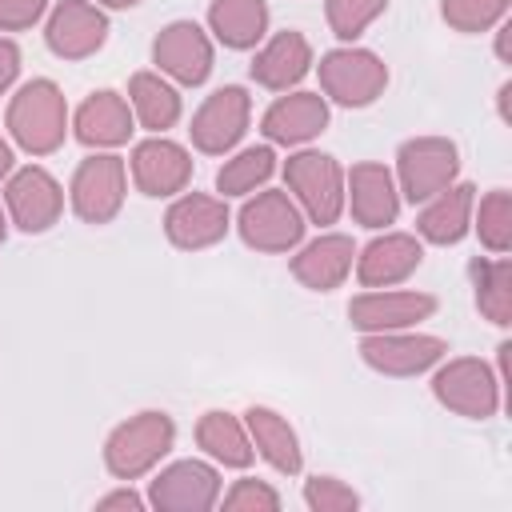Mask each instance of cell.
<instances>
[{
    "instance_id": "cell-19",
    "label": "cell",
    "mask_w": 512,
    "mask_h": 512,
    "mask_svg": "<svg viewBox=\"0 0 512 512\" xmlns=\"http://www.w3.org/2000/svg\"><path fill=\"white\" fill-rule=\"evenodd\" d=\"M420 260H424V248H420L416 236H408V232H384V236H376L360 252L356 276H360L364 288H392V284L408 280L420 268Z\"/></svg>"
},
{
    "instance_id": "cell-17",
    "label": "cell",
    "mask_w": 512,
    "mask_h": 512,
    "mask_svg": "<svg viewBox=\"0 0 512 512\" xmlns=\"http://www.w3.org/2000/svg\"><path fill=\"white\" fill-rule=\"evenodd\" d=\"M344 200L356 216V224L364 228H384L396 220L400 212V192H396V180L384 164L376 160H364L356 164L348 176H344Z\"/></svg>"
},
{
    "instance_id": "cell-26",
    "label": "cell",
    "mask_w": 512,
    "mask_h": 512,
    "mask_svg": "<svg viewBox=\"0 0 512 512\" xmlns=\"http://www.w3.org/2000/svg\"><path fill=\"white\" fill-rule=\"evenodd\" d=\"M208 28L224 48H256L268 32V4L264 0H212Z\"/></svg>"
},
{
    "instance_id": "cell-42",
    "label": "cell",
    "mask_w": 512,
    "mask_h": 512,
    "mask_svg": "<svg viewBox=\"0 0 512 512\" xmlns=\"http://www.w3.org/2000/svg\"><path fill=\"white\" fill-rule=\"evenodd\" d=\"M96 4H104V8H136L140 0H96Z\"/></svg>"
},
{
    "instance_id": "cell-39",
    "label": "cell",
    "mask_w": 512,
    "mask_h": 512,
    "mask_svg": "<svg viewBox=\"0 0 512 512\" xmlns=\"http://www.w3.org/2000/svg\"><path fill=\"white\" fill-rule=\"evenodd\" d=\"M12 172V148H8V140L0 136V176H8Z\"/></svg>"
},
{
    "instance_id": "cell-7",
    "label": "cell",
    "mask_w": 512,
    "mask_h": 512,
    "mask_svg": "<svg viewBox=\"0 0 512 512\" xmlns=\"http://www.w3.org/2000/svg\"><path fill=\"white\" fill-rule=\"evenodd\" d=\"M432 392L436 400L468 420H488L500 408V380L492 376V368L476 356H456L448 360L436 376H432Z\"/></svg>"
},
{
    "instance_id": "cell-14",
    "label": "cell",
    "mask_w": 512,
    "mask_h": 512,
    "mask_svg": "<svg viewBox=\"0 0 512 512\" xmlns=\"http://www.w3.org/2000/svg\"><path fill=\"white\" fill-rule=\"evenodd\" d=\"M4 200H8V212L12 220L24 228V232H48L60 212H64V192L60 184L52 180V172L28 164L20 172H12L8 188H4Z\"/></svg>"
},
{
    "instance_id": "cell-21",
    "label": "cell",
    "mask_w": 512,
    "mask_h": 512,
    "mask_svg": "<svg viewBox=\"0 0 512 512\" xmlns=\"http://www.w3.org/2000/svg\"><path fill=\"white\" fill-rule=\"evenodd\" d=\"M352 256H356V248H352L348 236L324 232V236H316L312 244H304V248L292 256V276H296L304 288H312V292H332V288H340L344 276L352 272Z\"/></svg>"
},
{
    "instance_id": "cell-1",
    "label": "cell",
    "mask_w": 512,
    "mask_h": 512,
    "mask_svg": "<svg viewBox=\"0 0 512 512\" xmlns=\"http://www.w3.org/2000/svg\"><path fill=\"white\" fill-rule=\"evenodd\" d=\"M8 132L32 156L56 152L64 144V132H68L64 92L52 80H28L8 104Z\"/></svg>"
},
{
    "instance_id": "cell-8",
    "label": "cell",
    "mask_w": 512,
    "mask_h": 512,
    "mask_svg": "<svg viewBox=\"0 0 512 512\" xmlns=\"http://www.w3.org/2000/svg\"><path fill=\"white\" fill-rule=\"evenodd\" d=\"M128 192V168L120 156L112 152H96L88 160H80L76 176H72V208L84 224H108Z\"/></svg>"
},
{
    "instance_id": "cell-13",
    "label": "cell",
    "mask_w": 512,
    "mask_h": 512,
    "mask_svg": "<svg viewBox=\"0 0 512 512\" xmlns=\"http://www.w3.org/2000/svg\"><path fill=\"white\" fill-rule=\"evenodd\" d=\"M148 500L160 512H208L220 500V472L204 460H180L152 480Z\"/></svg>"
},
{
    "instance_id": "cell-18",
    "label": "cell",
    "mask_w": 512,
    "mask_h": 512,
    "mask_svg": "<svg viewBox=\"0 0 512 512\" xmlns=\"http://www.w3.org/2000/svg\"><path fill=\"white\" fill-rule=\"evenodd\" d=\"M164 232L176 248H188V252L208 248V244L224 240V232H228V204L216 196H204V192H188L168 208Z\"/></svg>"
},
{
    "instance_id": "cell-37",
    "label": "cell",
    "mask_w": 512,
    "mask_h": 512,
    "mask_svg": "<svg viewBox=\"0 0 512 512\" xmlns=\"http://www.w3.org/2000/svg\"><path fill=\"white\" fill-rule=\"evenodd\" d=\"M16 72H20V48H16L12 40H4V36H0V96L12 88Z\"/></svg>"
},
{
    "instance_id": "cell-2",
    "label": "cell",
    "mask_w": 512,
    "mask_h": 512,
    "mask_svg": "<svg viewBox=\"0 0 512 512\" xmlns=\"http://www.w3.org/2000/svg\"><path fill=\"white\" fill-rule=\"evenodd\" d=\"M172 444H176V424L168 412H136L108 436L104 464L116 480H136L152 472L172 452Z\"/></svg>"
},
{
    "instance_id": "cell-29",
    "label": "cell",
    "mask_w": 512,
    "mask_h": 512,
    "mask_svg": "<svg viewBox=\"0 0 512 512\" xmlns=\"http://www.w3.org/2000/svg\"><path fill=\"white\" fill-rule=\"evenodd\" d=\"M468 272H472V288H476V308L500 328L512 324V264L504 256H496V260L476 256Z\"/></svg>"
},
{
    "instance_id": "cell-35",
    "label": "cell",
    "mask_w": 512,
    "mask_h": 512,
    "mask_svg": "<svg viewBox=\"0 0 512 512\" xmlns=\"http://www.w3.org/2000/svg\"><path fill=\"white\" fill-rule=\"evenodd\" d=\"M228 512H276L280 508V492L268 488L264 480H236V488L224 496Z\"/></svg>"
},
{
    "instance_id": "cell-23",
    "label": "cell",
    "mask_w": 512,
    "mask_h": 512,
    "mask_svg": "<svg viewBox=\"0 0 512 512\" xmlns=\"http://www.w3.org/2000/svg\"><path fill=\"white\" fill-rule=\"evenodd\" d=\"M312 68V44L300 32H276L252 60V80L272 92H288Z\"/></svg>"
},
{
    "instance_id": "cell-16",
    "label": "cell",
    "mask_w": 512,
    "mask_h": 512,
    "mask_svg": "<svg viewBox=\"0 0 512 512\" xmlns=\"http://www.w3.org/2000/svg\"><path fill=\"white\" fill-rule=\"evenodd\" d=\"M436 312V296L428 292H364L348 304V320L360 332H396L428 320Z\"/></svg>"
},
{
    "instance_id": "cell-15",
    "label": "cell",
    "mask_w": 512,
    "mask_h": 512,
    "mask_svg": "<svg viewBox=\"0 0 512 512\" xmlns=\"http://www.w3.org/2000/svg\"><path fill=\"white\" fill-rule=\"evenodd\" d=\"M132 180L144 196H176L192 180V156L164 136L140 140L132 148Z\"/></svg>"
},
{
    "instance_id": "cell-10",
    "label": "cell",
    "mask_w": 512,
    "mask_h": 512,
    "mask_svg": "<svg viewBox=\"0 0 512 512\" xmlns=\"http://www.w3.org/2000/svg\"><path fill=\"white\" fill-rule=\"evenodd\" d=\"M448 352V344L440 336H424V332H368L360 340V356L368 368L384 372V376H416L432 364H440Z\"/></svg>"
},
{
    "instance_id": "cell-11",
    "label": "cell",
    "mask_w": 512,
    "mask_h": 512,
    "mask_svg": "<svg viewBox=\"0 0 512 512\" xmlns=\"http://www.w3.org/2000/svg\"><path fill=\"white\" fill-rule=\"evenodd\" d=\"M152 60L164 76H172L176 84H204L212 72V40L200 24L192 20H172L168 28H160V36L152 40Z\"/></svg>"
},
{
    "instance_id": "cell-6",
    "label": "cell",
    "mask_w": 512,
    "mask_h": 512,
    "mask_svg": "<svg viewBox=\"0 0 512 512\" xmlns=\"http://www.w3.org/2000/svg\"><path fill=\"white\" fill-rule=\"evenodd\" d=\"M240 236L256 252H292L304 240V212L288 192H256L236 220Z\"/></svg>"
},
{
    "instance_id": "cell-31",
    "label": "cell",
    "mask_w": 512,
    "mask_h": 512,
    "mask_svg": "<svg viewBox=\"0 0 512 512\" xmlns=\"http://www.w3.org/2000/svg\"><path fill=\"white\" fill-rule=\"evenodd\" d=\"M472 212H476L480 244H484L488 252L504 256V252L512 248V192L496 188V192H488V196L480 200V208H472Z\"/></svg>"
},
{
    "instance_id": "cell-43",
    "label": "cell",
    "mask_w": 512,
    "mask_h": 512,
    "mask_svg": "<svg viewBox=\"0 0 512 512\" xmlns=\"http://www.w3.org/2000/svg\"><path fill=\"white\" fill-rule=\"evenodd\" d=\"M4 236H8V224H4V212H0V244H4Z\"/></svg>"
},
{
    "instance_id": "cell-34",
    "label": "cell",
    "mask_w": 512,
    "mask_h": 512,
    "mask_svg": "<svg viewBox=\"0 0 512 512\" xmlns=\"http://www.w3.org/2000/svg\"><path fill=\"white\" fill-rule=\"evenodd\" d=\"M304 504L312 512H348V508L360 504V496L344 480H336V476H312L304 484Z\"/></svg>"
},
{
    "instance_id": "cell-24",
    "label": "cell",
    "mask_w": 512,
    "mask_h": 512,
    "mask_svg": "<svg viewBox=\"0 0 512 512\" xmlns=\"http://www.w3.org/2000/svg\"><path fill=\"white\" fill-rule=\"evenodd\" d=\"M476 188L472 184H448L444 192H436L432 200H424V212L416 220L420 236L428 244H460L468 224H472V208H476Z\"/></svg>"
},
{
    "instance_id": "cell-4",
    "label": "cell",
    "mask_w": 512,
    "mask_h": 512,
    "mask_svg": "<svg viewBox=\"0 0 512 512\" xmlns=\"http://www.w3.org/2000/svg\"><path fill=\"white\" fill-rule=\"evenodd\" d=\"M284 180L312 224H336L344 212V172L324 152H296L284 164Z\"/></svg>"
},
{
    "instance_id": "cell-27",
    "label": "cell",
    "mask_w": 512,
    "mask_h": 512,
    "mask_svg": "<svg viewBox=\"0 0 512 512\" xmlns=\"http://www.w3.org/2000/svg\"><path fill=\"white\" fill-rule=\"evenodd\" d=\"M196 444H200L212 460H220L224 468H248L252 456H256L248 428H244L232 412H220V408H212V412L200 416V424H196Z\"/></svg>"
},
{
    "instance_id": "cell-40",
    "label": "cell",
    "mask_w": 512,
    "mask_h": 512,
    "mask_svg": "<svg viewBox=\"0 0 512 512\" xmlns=\"http://www.w3.org/2000/svg\"><path fill=\"white\" fill-rule=\"evenodd\" d=\"M508 32H512V24H504L500 36H496V52H500V60H508Z\"/></svg>"
},
{
    "instance_id": "cell-5",
    "label": "cell",
    "mask_w": 512,
    "mask_h": 512,
    "mask_svg": "<svg viewBox=\"0 0 512 512\" xmlns=\"http://www.w3.org/2000/svg\"><path fill=\"white\" fill-rule=\"evenodd\" d=\"M320 88L344 108H368L388 88V68L368 48H336L320 56Z\"/></svg>"
},
{
    "instance_id": "cell-25",
    "label": "cell",
    "mask_w": 512,
    "mask_h": 512,
    "mask_svg": "<svg viewBox=\"0 0 512 512\" xmlns=\"http://www.w3.org/2000/svg\"><path fill=\"white\" fill-rule=\"evenodd\" d=\"M244 428H248V436H252V448H256L276 472H284V476H296V472H300V464H304L300 440H296V428H292L280 412L252 404V408L244 412Z\"/></svg>"
},
{
    "instance_id": "cell-3",
    "label": "cell",
    "mask_w": 512,
    "mask_h": 512,
    "mask_svg": "<svg viewBox=\"0 0 512 512\" xmlns=\"http://www.w3.org/2000/svg\"><path fill=\"white\" fill-rule=\"evenodd\" d=\"M460 172V148L448 136H416L404 140L396 152V176H400V192L412 204L432 200L436 192H444Z\"/></svg>"
},
{
    "instance_id": "cell-30",
    "label": "cell",
    "mask_w": 512,
    "mask_h": 512,
    "mask_svg": "<svg viewBox=\"0 0 512 512\" xmlns=\"http://www.w3.org/2000/svg\"><path fill=\"white\" fill-rule=\"evenodd\" d=\"M272 172H276L272 148H268V144H256V148H244V152H236L232 160H224V168L216 172V188H220L224 196H248V192H256Z\"/></svg>"
},
{
    "instance_id": "cell-22",
    "label": "cell",
    "mask_w": 512,
    "mask_h": 512,
    "mask_svg": "<svg viewBox=\"0 0 512 512\" xmlns=\"http://www.w3.org/2000/svg\"><path fill=\"white\" fill-rule=\"evenodd\" d=\"M72 128H76V140L88 148H116L132 136V104L120 92L100 88L76 108Z\"/></svg>"
},
{
    "instance_id": "cell-20",
    "label": "cell",
    "mask_w": 512,
    "mask_h": 512,
    "mask_svg": "<svg viewBox=\"0 0 512 512\" xmlns=\"http://www.w3.org/2000/svg\"><path fill=\"white\" fill-rule=\"evenodd\" d=\"M264 136L272 144H308L312 136H320L328 128V100L320 92H292L280 96L268 112H264Z\"/></svg>"
},
{
    "instance_id": "cell-32",
    "label": "cell",
    "mask_w": 512,
    "mask_h": 512,
    "mask_svg": "<svg viewBox=\"0 0 512 512\" xmlns=\"http://www.w3.org/2000/svg\"><path fill=\"white\" fill-rule=\"evenodd\" d=\"M508 0H440V16L456 32H484L496 20H504Z\"/></svg>"
},
{
    "instance_id": "cell-12",
    "label": "cell",
    "mask_w": 512,
    "mask_h": 512,
    "mask_svg": "<svg viewBox=\"0 0 512 512\" xmlns=\"http://www.w3.org/2000/svg\"><path fill=\"white\" fill-rule=\"evenodd\" d=\"M44 40H48V48L60 60H84V56H92V52L104 48V40H108V16L92 0H60L52 8V16H48Z\"/></svg>"
},
{
    "instance_id": "cell-28",
    "label": "cell",
    "mask_w": 512,
    "mask_h": 512,
    "mask_svg": "<svg viewBox=\"0 0 512 512\" xmlns=\"http://www.w3.org/2000/svg\"><path fill=\"white\" fill-rule=\"evenodd\" d=\"M128 104L148 132H164L180 120V96L160 72H136L128 80Z\"/></svg>"
},
{
    "instance_id": "cell-36",
    "label": "cell",
    "mask_w": 512,
    "mask_h": 512,
    "mask_svg": "<svg viewBox=\"0 0 512 512\" xmlns=\"http://www.w3.org/2000/svg\"><path fill=\"white\" fill-rule=\"evenodd\" d=\"M48 0H0V32H20L32 28L44 16Z\"/></svg>"
},
{
    "instance_id": "cell-9",
    "label": "cell",
    "mask_w": 512,
    "mask_h": 512,
    "mask_svg": "<svg viewBox=\"0 0 512 512\" xmlns=\"http://www.w3.org/2000/svg\"><path fill=\"white\" fill-rule=\"evenodd\" d=\"M248 116H252V100L240 84H228V88H216L200 112L192 116V144L208 156H224L240 144V136L248 132Z\"/></svg>"
},
{
    "instance_id": "cell-41",
    "label": "cell",
    "mask_w": 512,
    "mask_h": 512,
    "mask_svg": "<svg viewBox=\"0 0 512 512\" xmlns=\"http://www.w3.org/2000/svg\"><path fill=\"white\" fill-rule=\"evenodd\" d=\"M508 96H512V84L500 88V116H504V120H508Z\"/></svg>"
},
{
    "instance_id": "cell-38",
    "label": "cell",
    "mask_w": 512,
    "mask_h": 512,
    "mask_svg": "<svg viewBox=\"0 0 512 512\" xmlns=\"http://www.w3.org/2000/svg\"><path fill=\"white\" fill-rule=\"evenodd\" d=\"M96 508H100V512H112V508H128V512H140V508H144V500H140L132 488H124V492H112V496H104Z\"/></svg>"
},
{
    "instance_id": "cell-33",
    "label": "cell",
    "mask_w": 512,
    "mask_h": 512,
    "mask_svg": "<svg viewBox=\"0 0 512 512\" xmlns=\"http://www.w3.org/2000/svg\"><path fill=\"white\" fill-rule=\"evenodd\" d=\"M384 8L388 0H328V24L340 40H356Z\"/></svg>"
}]
</instances>
